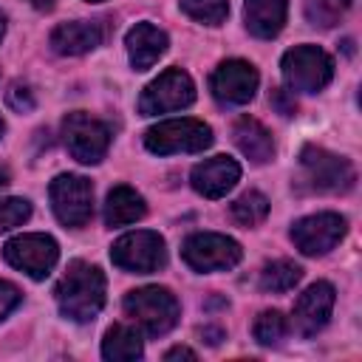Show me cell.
Here are the masks:
<instances>
[{
    "label": "cell",
    "instance_id": "e575fe53",
    "mask_svg": "<svg viewBox=\"0 0 362 362\" xmlns=\"http://www.w3.org/2000/svg\"><path fill=\"white\" fill-rule=\"evenodd\" d=\"M3 34H6V17H3V11H0V40H3Z\"/></svg>",
    "mask_w": 362,
    "mask_h": 362
},
{
    "label": "cell",
    "instance_id": "e0dca14e",
    "mask_svg": "<svg viewBox=\"0 0 362 362\" xmlns=\"http://www.w3.org/2000/svg\"><path fill=\"white\" fill-rule=\"evenodd\" d=\"M127 54L136 71H147L158 62V57L167 51V34L153 23H136L127 31Z\"/></svg>",
    "mask_w": 362,
    "mask_h": 362
},
{
    "label": "cell",
    "instance_id": "6da1fadb",
    "mask_svg": "<svg viewBox=\"0 0 362 362\" xmlns=\"http://www.w3.org/2000/svg\"><path fill=\"white\" fill-rule=\"evenodd\" d=\"M57 305L74 322H90L105 305V274L99 266L74 260L57 286Z\"/></svg>",
    "mask_w": 362,
    "mask_h": 362
},
{
    "label": "cell",
    "instance_id": "7a4b0ae2",
    "mask_svg": "<svg viewBox=\"0 0 362 362\" xmlns=\"http://www.w3.org/2000/svg\"><path fill=\"white\" fill-rule=\"evenodd\" d=\"M124 311L150 337H161L170 328H175L178 314H181L175 294L170 288H164V286H144V288L127 291Z\"/></svg>",
    "mask_w": 362,
    "mask_h": 362
},
{
    "label": "cell",
    "instance_id": "603a6c76",
    "mask_svg": "<svg viewBox=\"0 0 362 362\" xmlns=\"http://www.w3.org/2000/svg\"><path fill=\"white\" fill-rule=\"evenodd\" d=\"M266 215H269V201H266V195H260L257 189L243 192V195L235 198V204H232V218H235L240 226H257L260 221H266Z\"/></svg>",
    "mask_w": 362,
    "mask_h": 362
},
{
    "label": "cell",
    "instance_id": "9a60e30c",
    "mask_svg": "<svg viewBox=\"0 0 362 362\" xmlns=\"http://www.w3.org/2000/svg\"><path fill=\"white\" fill-rule=\"evenodd\" d=\"M240 178V167L235 158L229 156H215V158H206L201 164L192 167V189L201 192L204 198H221L226 195Z\"/></svg>",
    "mask_w": 362,
    "mask_h": 362
},
{
    "label": "cell",
    "instance_id": "5bb4252c",
    "mask_svg": "<svg viewBox=\"0 0 362 362\" xmlns=\"http://www.w3.org/2000/svg\"><path fill=\"white\" fill-rule=\"evenodd\" d=\"M334 300H337V291L331 283L320 280V283L308 286L294 303V328L303 337H314L317 331H322L331 317Z\"/></svg>",
    "mask_w": 362,
    "mask_h": 362
},
{
    "label": "cell",
    "instance_id": "cb8c5ba5",
    "mask_svg": "<svg viewBox=\"0 0 362 362\" xmlns=\"http://www.w3.org/2000/svg\"><path fill=\"white\" fill-rule=\"evenodd\" d=\"M348 6L351 0H305V20L314 28H331L345 17Z\"/></svg>",
    "mask_w": 362,
    "mask_h": 362
},
{
    "label": "cell",
    "instance_id": "d6986e66",
    "mask_svg": "<svg viewBox=\"0 0 362 362\" xmlns=\"http://www.w3.org/2000/svg\"><path fill=\"white\" fill-rule=\"evenodd\" d=\"M232 139L238 144V150L255 161V164H266L272 161L274 156V141H272V133L257 122V119H249V116H240L232 127Z\"/></svg>",
    "mask_w": 362,
    "mask_h": 362
},
{
    "label": "cell",
    "instance_id": "ac0fdd59",
    "mask_svg": "<svg viewBox=\"0 0 362 362\" xmlns=\"http://www.w3.org/2000/svg\"><path fill=\"white\" fill-rule=\"evenodd\" d=\"M286 14H288L286 0H246L243 6V20H246L249 34L260 40L277 37L286 25Z\"/></svg>",
    "mask_w": 362,
    "mask_h": 362
},
{
    "label": "cell",
    "instance_id": "2e32d148",
    "mask_svg": "<svg viewBox=\"0 0 362 362\" xmlns=\"http://www.w3.org/2000/svg\"><path fill=\"white\" fill-rule=\"evenodd\" d=\"M105 31L102 23L96 20H74V23H62L51 31V48L62 57H79L93 51L96 45H102Z\"/></svg>",
    "mask_w": 362,
    "mask_h": 362
},
{
    "label": "cell",
    "instance_id": "4316f807",
    "mask_svg": "<svg viewBox=\"0 0 362 362\" xmlns=\"http://www.w3.org/2000/svg\"><path fill=\"white\" fill-rule=\"evenodd\" d=\"M28 215H31V204L25 198H3L0 201V232L25 223Z\"/></svg>",
    "mask_w": 362,
    "mask_h": 362
},
{
    "label": "cell",
    "instance_id": "8fae6325",
    "mask_svg": "<svg viewBox=\"0 0 362 362\" xmlns=\"http://www.w3.org/2000/svg\"><path fill=\"white\" fill-rule=\"evenodd\" d=\"M195 99V85L189 79L187 71L181 68H167L158 79H153L141 99H139V110L144 116H156V113H170V110H181L187 105H192Z\"/></svg>",
    "mask_w": 362,
    "mask_h": 362
},
{
    "label": "cell",
    "instance_id": "5b68a950",
    "mask_svg": "<svg viewBox=\"0 0 362 362\" xmlns=\"http://www.w3.org/2000/svg\"><path fill=\"white\" fill-rule=\"evenodd\" d=\"M62 141L79 164H96L110 147V127L85 110H74L62 122Z\"/></svg>",
    "mask_w": 362,
    "mask_h": 362
},
{
    "label": "cell",
    "instance_id": "836d02e7",
    "mask_svg": "<svg viewBox=\"0 0 362 362\" xmlns=\"http://www.w3.org/2000/svg\"><path fill=\"white\" fill-rule=\"evenodd\" d=\"M31 6H37V8H51L54 6V0H28Z\"/></svg>",
    "mask_w": 362,
    "mask_h": 362
},
{
    "label": "cell",
    "instance_id": "30bf717a",
    "mask_svg": "<svg viewBox=\"0 0 362 362\" xmlns=\"http://www.w3.org/2000/svg\"><path fill=\"white\" fill-rule=\"evenodd\" d=\"M3 257L25 272L28 277L34 280H42L48 277V272L57 266V257H59V249H57V240L51 235H42V232H31V235H17L11 238L6 246H3Z\"/></svg>",
    "mask_w": 362,
    "mask_h": 362
},
{
    "label": "cell",
    "instance_id": "277c9868",
    "mask_svg": "<svg viewBox=\"0 0 362 362\" xmlns=\"http://www.w3.org/2000/svg\"><path fill=\"white\" fill-rule=\"evenodd\" d=\"M144 144L150 153H201L212 144V127L201 119H167L144 133Z\"/></svg>",
    "mask_w": 362,
    "mask_h": 362
},
{
    "label": "cell",
    "instance_id": "d590c367",
    "mask_svg": "<svg viewBox=\"0 0 362 362\" xmlns=\"http://www.w3.org/2000/svg\"><path fill=\"white\" fill-rule=\"evenodd\" d=\"M6 133V122H3V116H0V136Z\"/></svg>",
    "mask_w": 362,
    "mask_h": 362
},
{
    "label": "cell",
    "instance_id": "d4e9b609",
    "mask_svg": "<svg viewBox=\"0 0 362 362\" xmlns=\"http://www.w3.org/2000/svg\"><path fill=\"white\" fill-rule=\"evenodd\" d=\"M252 334L260 345H280L288 334V320L280 311H263V314H257Z\"/></svg>",
    "mask_w": 362,
    "mask_h": 362
},
{
    "label": "cell",
    "instance_id": "f546056e",
    "mask_svg": "<svg viewBox=\"0 0 362 362\" xmlns=\"http://www.w3.org/2000/svg\"><path fill=\"white\" fill-rule=\"evenodd\" d=\"M20 300H23L20 288L14 283H8V280H0V320H6L20 305Z\"/></svg>",
    "mask_w": 362,
    "mask_h": 362
},
{
    "label": "cell",
    "instance_id": "8992f818",
    "mask_svg": "<svg viewBox=\"0 0 362 362\" xmlns=\"http://www.w3.org/2000/svg\"><path fill=\"white\" fill-rule=\"evenodd\" d=\"M300 167L308 184L320 192H348L356 181V170L348 158L328 153L325 147L317 144H305L300 150Z\"/></svg>",
    "mask_w": 362,
    "mask_h": 362
},
{
    "label": "cell",
    "instance_id": "ba28073f",
    "mask_svg": "<svg viewBox=\"0 0 362 362\" xmlns=\"http://www.w3.org/2000/svg\"><path fill=\"white\" fill-rule=\"evenodd\" d=\"M51 206H54V215L59 218V223L71 226V229H79L90 221L93 215V187L88 178L82 175H74V173H65V175H57L51 181Z\"/></svg>",
    "mask_w": 362,
    "mask_h": 362
},
{
    "label": "cell",
    "instance_id": "f1b7e54d",
    "mask_svg": "<svg viewBox=\"0 0 362 362\" xmlns=\"http://www.w3.org/2000/svg\"><path fill=\"white\" fill-rule=\"evenodd\" d=\"M269 102H272V107H274L280 116H294V113H297V99H294V93L286 90V88H272Z\"/></svg>",
    "mask_w": 362,
    "mask_h": 362
},
{
    "label": "cell",
    "instance_id": "7402d4cb",
    "mask_svg": "<svg viewBox=\"0 0 362 362\" xmlns=\"http://www.w3.org/2000/svg\"><path fill=\"white\" fill-rule=\"evenodd\" d=\"M303 277V269L294 260H274L269 266H263L260 272V288L272 291V294H283L291 291Z\"/></svg>",
    "mask_w": 362,
    "mask_h": 362
},
{
    "label": "cell",
    "instance_id": "44dd1931",
    "mask_svg": "<svg viewBox=\"0 0 362 362\" xmlns=\"http://www.w3.org/2000/svg\"><path fill=\"white\" fill-rule=\"evenodd\" d=\"M141 334L124 322H116L113 328H107L105 339H102V356L110 362H130L141 356Z\"/></svg>",
    "mask_w": 362,
    "mask_h": 362
},
{
    "label": "cell",
    "instance_id": "7c38bea8",
    "mask_svg": "<svg viewBox=\"0 0 362 362\" xmlns=\"http://www.w3.org/2000/svg\"><path fill=\"white\" fill-rule=\"evenodd\" d=\"M345 235V218L337 212H317V215H305L291 226V240L294 246L308 255H325L331 252Z\"/></svg>",
    "mask_w": 362,
    "mask_h": 362
},
{
    "label": "cell",
    "instance_id": "3957f363",
    "mask_svg": "<svg viewBox=\"0 0 362 362\" xmlns=\"http://www.w3.org/2000/svg\"><path fill=\"white\" fill-rule=\"evenodd\" d=\"M280 68H283L286 85L300 93H317L334 76L331 57L317 45H294L291 51L283 54Z\"/></svg>",
    "mask_w": 362,
    "mask_h": 362
},
{
    "label": "cell",
    "instance_id": "9c48e42d",
    "mask_svg": "<svg viewBox=\"0 0 362 362\" xmlns=\"http://www.w3.org/2000/svg\"><path fill=\"white\" fill-rule=\"evenodd\" d=\"M240 255H243L240 243L226 238V235H218V232H195L184 240V249H181L184 263L195 272L232 269V266H238Z\"/></svg>",
    "mask_w": 362,
    "mask_h": 362
},
{
    "label": "cell",
    "instance_id": "1f68e13d",
    "mask_svg": "<svg viewBox=\"0 0 362 362\" xmlns=\"http://www.w3.org/2000/svg\"><path fill=\"white\" fill-rule=\"evenodd\" d=\"M204 334H206V337H209V339H206V342H212V345H215V342H218V339H221V337H223V331H221V328H206V331H204Z\"/></svg>",
    "mask_w": 362,
    "mask_h": 362
},
{
    "label": "cell",
    "instance_id": "4dcf8cb0",
    "mask_svg": "<svg viewBox=\"0 0 362 362\" xmlns=\"http://www.w3.org/2000/svg\"><path fill=\"white\" fill-rule=\"evenodd\" d=\"M164 359H167V362H170V359H195V351H189V348H173V351L164 354Z\"/></svg>",
    "mask_w": 362,
    "mask_h": 362
},
{
    "label": "cell",
    "instance_id": "52a82bcc",
    "mask_svg": "<svg viewBox=\"0 0 362 362\" xmlns=\"http://www.w3.org/2000/svg\"><path fill=\"white\" fill-rule=\"evenodd\" d=\"M110 260H113L119 269H124V272L153 274V272L164 269V263H167L164 238H161L158 232H150V229L127 232V235H122V238L113 243Z\"/></svg>",
    "mask_w": 362,
    "mask_h": 362
},
{
    "label": "cell",
    "instance_id": "83f0119b",
    "mask_svg": "<svg viewBox=\"0 0 362 362\" xmlns=\"http://www.w3.org/2000/svg\"><path fill=\"white\" fill-rule=\"evenodd\" d=\"M6 105L14 110V113H31L37 107V99H34V90L23 82H14L8 90H6Z\"/></svg>",
    "mask_w": 362,
    "mask_h": 362
},
{
    "label": "cell",
    "instance_id": "484cf974",
    "mask_svg": "<svg viewBox=\"0 0 362 362\" xmlns=\"http://www.w3.org/2000/svg\"><path fill=\"white\" fill-rule=\"evenodd\" d=\"M181 11L204 25H221L229 14V0H181Z\"/></svg>",
    "mask_w": 362,
    "mask_h": 362
},
{
    "label": "cell",
    "instance_id": "8d00e7d4",
    "mask_svg": "<svg viewBox=\"0 0 362 362\" xmlns=\"http://www.w3.org/2000/svg\"><path fill=\"white\" fill-rule=\"evenodd\" d=\"M88 3H102V0H88Z\"/></svg>",
    "mask_w": 362,
    "mask_h": 362
},
{
    "label": "cell",
    "instance_id": "ffe728a7",
    "mask_svg": "<svg viewBox=\"0 0 362 362\" xmlns=\"http://www.w3.org/2000/svg\"><path fill=\"white\" fill-rule=\"evenodd\" d=\"M144 212H147V204L133 187L119 184L107 192V201H105V223L107 226L136 223L139 218H144Z\"/></svg>",
    "mask_w": 362,
    "mask_h": 362
},
{
    "label": "cell",
    "instance_id": "4fadbf2b",
    "mask_svg": "<svg viewBox=\"0 0 362 362\" xmlns=\"http://www.w3.org/2000/svg\"><path fill=\"white\" fill-rule=\"evenodd\" d=\"M257 71L243 59L221 62L209 76V90L221 105H246L257 90Z\"/></svg>",
    "mask_w": 362,
    "mask_h": 362
},
{
    "label": "cell",
    "instance_id": "d6a6232c",
    "mask_svg": "<svg viewBox=\"0 0 362 362\" xmlns=\"http://www.w3.org/2000/svg\"><path fill=\"white\" fill-rule=\"evenodd\" d=\"M8 178H11V175H8V170H6L3 164H0V189H3L6 184H8Z\"/></svg>",
    "mask_w": 362,
    "mask_h": 362
}]
</instances>
